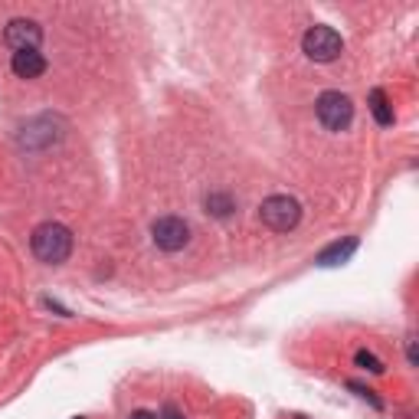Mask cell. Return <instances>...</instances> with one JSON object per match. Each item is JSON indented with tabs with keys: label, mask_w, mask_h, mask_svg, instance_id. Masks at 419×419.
<instances>
[{
	"label": "cell",
	"mask_w": 419,
	"mask_h": 419,
	"mask_svg": "<svg viewBox=\"0 0 419 419\" xmlns=\"http://www.w3.org/2000/svg\"><path fill=\"white\" fill-rule=\"evenodd\" d=\"M370 111H374V118H376V125H393V108H390V102H386V95H384V89H374L370 92Z\"/></svg>",
	"instance_id": "obj_9"
},
{
	"label": "cell",
	"mask_w": 419,
	"mask_h": 419,
	"mask_svg": "<svg viewBox=\"0 0 419 419\" xmlns=\"http://www.w3.org/2000/svg\"><path fill=\"white\" fill-rule=\"evenodd\" d=\"M33 256L46 265H62L72 256V233L62 226V223H43L33 230Z\"/></svg>",
	"instance_id": "obj_1"
},
{
	"label": "cell",
	"mask_w": 419,
	"mask_h": 419,
	"mask_svg": "<svg viewBox=\"0 0 419 419\" xmlns=\"http://www.w3.org/2000/svg\"><path fill=\"white\" fill-rule=\"evenodd\" d=\"M10 69H13V76H20V79H40L46 72V60H43V52L23 50V52H13Z\"/></svg>",
	"instance_id": "obj_7"
},
{
	"label": "cell",
	"mask_w": 419,
	"mask_h": 419,
	"mask_svg": "<svg viewBox=\"0 0 419 419\" xmlns=\"http://www.w3.org/2000/svg\"><path fill=\"white\" fill-rule=\"evenodd\" d=\"M157 419H184V413H180L177 406H174V403H167V406L161 410V416H157Z\"/></svg>",
	"instance_id": "obj_13"
},
{
	"label": "cell",
	"mask_w": 419,
	"mask_h": 419,
	"mask_svg": "<svg viewBox=\"0 0 419 419\" xmlns=\"http://www.w3.org/2000/svg\"><path fill=\"white\" fill-rule=\"evenodd\" d=\"M301 50H305V56L315 60V62H334L344 50V40H341L337 30H331V26H311L308 33L301 36Z\"/></svg>",
	"instance_id": "obj_3"
},
{
	"label": "cell",
	"mask_w": 419,
	"mask_h": 419,
	"mask_svg": "<svg viewBox=\"0 0 419 419\" xmlns=\"http://www.w3.org/2000/svg\"><path fill=\"white\" fill-rule=\"evenodd\" d=\"M354 249H357V240H354V236H347L344 242H334V246H328L325 252H318V265L331 269V265L347 262V259L354 256Z\"/></svg>",
	"instance_id": "obj_8"
},
{
	"label": "cell",
	"mask_w": 419,
	"mask_h": 419,
	"mask_svg": "<svg viewBox=\"0 0 419 419\" xmlns=\"http://www.w3.org/2000/svg\"><path fill=\"white\" fill-rule=\"evenodd\" d=\"M315 111H318V121H321L328 131H344L347 125H351V118H354V105H351V99H347L344 92L318 95Z\"/></svg>",
	"instance_id": "obj_4"
},
{
	"label": "cell",
	"mask_w": 419,
	"mask_h": 419,
	"mask_svg": "<svg viewBox=\"0 0 419 419\" xmlns=\"http://www.w3.org/2000/svg\"><path fill=\"white\" fill-rule=\"evenodd\" d=\"M357 367H364V370H370V374H384V364H380V360L374 357V354L370 351H357Z\"/></svg>",
	"instance_id": "obj_11"
},
{
	"label": "cell",
	"mask_w": 419,
	"mask_h": 419,
	"mask_svg": "<svg viewBox=\"0 0 419 419\" xmlns=\"http://www.w3.org/2000/svg\"><path fill=\"white\" fill-rule=\"evenodd\" d=\"M206 213L230 216L233 213V197L230 194H210V197H206Z\"/></svg>",
	"instance_id": "obj_10"
},
{
	"label": "cell",
	"mask_w": 419,
	"mask_h": 419,
	"mask_svg": "<svg viewBox=\"0 0 419 419\" xmlns=\"http://www.w3.org/2000/svg\"><path fill=\"white\" fill-rule=\"evenodd\" d=\"M351 390H354L357 396H364V400H370V403L376 406V410H384V403H380V400L374 396V390H367V386H360V384H351Z\"/></svg>",
	"instance_id": "obj_12"
},
{
	"label": "cell",
	"mask_w": 419,
	"mask_h": 419,
	"mask_svg": "<svg viewBox=\"0 0 419 419\" xmlns=\"http://www.w3.org/2000/svg\"><path fill=\"white\" fill-rule=\"evenodd\" d=\"M151 236H155V246L164 252H180V249L190 242V226L180 216H161V220L151 226Z\"/></svg>",
	"instance_id": "obj_5"
},
{
	"label": "cell",
	"mask_w": 419,
	"mask_h": 419,
	"mask_svg": "<svg viewBox=\"0 0 419 419\" xmlns=\"http://www.w3.org/2000/svg\"><path fill=\"white\" fill-rule=\"evenodd\" d=\"M131 419H157L155 413H147V410H135L131 413Z\"/></svg>",
	"instance_id": "obj_14"
},
{
	"label": "cell",
	"mask_w": 419,
	"mask_h": 419,
	"mask_svg": "<svg viewBox=\"0 0 419 419\" xmlns=\"http://www.w3.org/2000/svg\"><path fill=\"white\" fill-rule=\"evenodd\" d=\"M259 220L275 233H289V230L298 226L301 206H298V200L295 197H282V194H279V197L262 200V206H259Z\"/></svg>",
	"instance_id": "obj_2"
},
{
	"label": "cell",
	"mask_w": 419,
	"mask_h": 419,
	"mask_svg": "<svg viewBox=\"0 0 419 419\" xmlns=\"http://www.w3.org/2000/svg\"><path fill=\"white\" fill-rule=\"evenodd\" d=\"M4 40H7V46H13L17 52L36 50V46L43 43V30H40L36 20H10L7 30H4Z\"/></svg>",
	"instance_id": "obj_6"
}]
</instances>
